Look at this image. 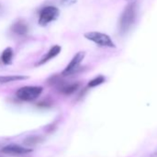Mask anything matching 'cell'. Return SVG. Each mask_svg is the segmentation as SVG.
<instances>
[{
	"instance_id": "obj_7",
	"label": "cell",
	"mask_w": 157,
	"mask_h": 157,
	"mask_svg": "<svg viewBox=\"0 0 157 157\" xmlns=\"http://www.w3.org/2000/svg\"><path fill=\"white\" fill-rule=\"evenodd\" d=\"M11 32L19 36H24L28 33L29 32V27L27 25V23L21 20L14 22L12 25H11Z\"/></svg>"
},
{
	"instance_id": "obj_10",
	"label": "cell",
	"mask_w": 157,
	"mask_h": 157,
	"mask_svg": "<svg viewBox=\"0 0 157 157\" xmlns=\"http://www.w3.org/2000/svg\"><path fill=\"white\" fill-rule=\"evenodd\" d=\"M29 77L22 75H9V76H0V84H5L9 82H14L17 81L27 80Z\"/></svg>"
},
{
	"instance_id": "obj_11",
	"label": "cell",
	"mask_w": 157,
	"mask_h": 157,
	"mask_svg": "<svg viewBox=\"0 0 157 157\" xmlns=\"http://www.w3.org/2000/svg\"><path fill=\"white\" fill-rule=\"evenodd\" d=\"M13 50L11 47H7L1 54V61L5 65H10L13 60Z\"/></svg>"
},
{
	"instance_id": "obj_14",
	"label": "cell",
	"mask_w": 157,
	"mask_h": 157,
	"mask_svg": "<svg viewBox=\"0 0 157 157\" xmlns=\"http://www.w3.org/2000/svg\"><path fill=\"white\" fill-rule=\"evenodd\" d=\"M77 2V0H61L60 4L62 7H70Z\"/></svg>"
},
{
	"instance_id": "obj_15",
	"label": "cell",
	"mask_w": 157,
	"mask_h": 157,
	"mask_svg": "<svg viewBox=\"0 0 157 157\" xmlns=\"http://www.w3.org/2000/svg\"><path fill=\"white\" fill-rule=\"evenodd\" d=\"M128 2H132V1H135V0H127Z\"/></svg>"
},
{
	"instance_id": "obj_1",
	"label": "cell",
	"mask_w": 157,
	"mask_h": 157,
	"mask_svg": "<svg viewBox=\"0 0 157 157\" xmlns=\"http://www.w3.org/2000/svg\"><path fill=\"white\" fill-rule=\"evenodd\" d=\"M137 9L138 6L136 1L128 2L127 7L124 9L118 22V29L121 34L127 33L135 23L137 18Z\"/></svg>"
},
{
	"instance_id": "obj_6",
	"label": "cell",
	"mask_w": 157,
	"mask_h": 157,
	"mask_svg": "<svg viewBox=\"0 0 157 157\" xmlns=\"http://www.w3.org/2000/svg\"><path fill=\"white\" fill-rule=\"evenodd\" d=\"M1 151L3 153L9 154V155H14V156H20V155H25L33 151L32 149L23 147L18 144H9L2 148Z\"/></svg>"
},
{
	"instance_id": "obj_5",
	"label": "cell",
	"mask_w": 157,
	"mask_h": 157,
	"mask_svg": "<svg viewBox=\"0 0 157 157\" xmlns=\"http://www.w3.org/2000/svg\"><path fill=\"white\" fill-rule=\"evenodd\" d=\"M85 57V52H78L74 56L73 58L71 59V61L69 62V64L66 67V68L62 71V76L66 77V76H69L71 74H74L76 73L78 68H80V66L82 64V62L83 61Z\"/></svg>"
},
{
	"instance_id": "obj_3",
	"label": "cell",
	"mask_w": 157,
	"mask_h": 157,
	"mask_svg": "<svg viewBox=\"0 0 157 157\" xmlns=\"http://www.w3.org/2000/svg\"><path fill=\"white\" fill-rule=\"evenodd\" d=\"M60 14L59 10L54 6H47L42 9L39 13L38 23L41 26H46L52 21H55Z\"/></svg>"
},
{
	"instance_id": "obj_9",
	"label": "cell",
	"mask_w": 157,
	"mask_h": 157,
	"mask_svg": "<svg viewBox=\"0 0 157 157\" xmlns=\"http://www.w3.org/2000/svg\"><path fill=\"white\" fill-rule=\"evenodd\" d=\"M78 87H80V83H78V82L67 83V82H65L60 87L57 88V90H58L61 94H65V95H70V94H72L73 93H75V92L78 89Z\"/></svg>"
},
{
	"instance_id": "obj_13",
	"label": "cell",
	"mask_w": 157,
	"mask_h": 157,
	"mask_svg": "<svg viewBox=\"0 0 157 157\" xmlns=\"http://www.w3.org/2000/svg\"><path fill=\"white\" fill-rule=\"evenodd\" d=\"M39 140H40L39 137H29L24 140V142L29 144V145H33V144L37 143Z\"/></svg>"
},
{
	"instance_id": "obj_12",
	"label": "cell",
	"mask_w": 157,
	"mask_h": 157,
	"mask_svg": "<svg viewBox=\"0 0 157 157\" xmlns=\"http://www.w3.org/2000/svg\"><path fill=\"white\" fill-rule=\"evenodd\" d=\"M105 82V78L102 75L93 78L92 81H90V82L88 83V87L90 88H93V87H96V86H99L101 85L102 83H104Z\"/></svg>"
},
{
	"instance_id": "obj_4",
	"label": "cell",
	"mask_w": 157,
	"mask_h": 157,
	"mask_svg": "<svg viewBox=\"0 0 157 157\" xmlns=\"http://www.w3.org/2000/svg\"><path fill=\"white\" fill-rule=\"evenodd\" d=\"M84 37L89 40L94 42L99 46L103 47H116L115 43L112 41V39L105 33H102L99 32H89L84 33Z\"/></svg>"
},
{
	"instance_id": "obj_8",
	"label": "cell",
	"mask_w": 157,
	"mask_h": 157,
	"mask_svg": "<svg viewBox=\"0 0 157 157\" xmlns=\"http://www.w3.org/2000/svg\"><path fill=\"white\" fill-rule=\"evenodd\" d=\"M61 52V46L60 45H54L50 48V50L46 53V55L44 56V57L37 63V66H41L43 64H45L46 62L50 61L54 57H56L59 53Z\"/></svg>"
},
{
	"instance_id": "obj_2",
	"label": "cell",
	"mask_w": 157,
	"mask_h": 157,
	"mask_svg": "<svg viewBox=\"0 0 157 157\" xmlns=\"http://www.w3.org/2000/svg\"><path fill=\"white\" fill-rule=\"evenodd\" d=\"M43 93L41 86H24L16 92V96L22 101L30 102L37 99Z\"/></svg>"
}]
</instances>
